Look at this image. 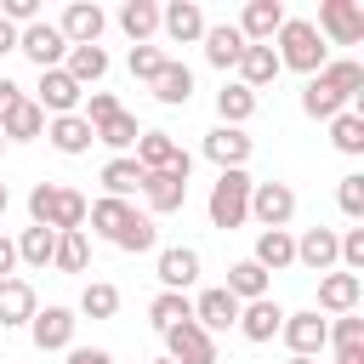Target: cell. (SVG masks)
<instances>
[{"mask_svg":"<svg viewBox=\"0 0 364 364\" xmlns=\"http://www.w3.org/2000/svg\"><path fill=\"white\" fill-rule=\"evenodd\" d=\"M28 228L80 233L85 228V193L80 188H63V182H34L28 188Z\"/></svg>","mask_w":364,"mask_h":364,"instance_id":"cell-1","label":"cell"},{"mask_svg":"<svg viewBox=\"0 0 364 364\" xmlns=\"http://www.w3.org/2000/svg\"><path fill=\"white\" fill-rule=\"evenodd\" d=\"M273 57H279V68H296L307 80L330 63V51H324V40H318V28L307 17H284V28L273 34Z\"/></svg>","mask_w":364,"mask_h":364,"instance_id":"cell-2","label":"cell"},{"mask_svg":"<svg viewBox=\"0 0 364 364\" xmlns=\"http://www.w3.org/2000/svg\"><path fill=\"white\" fill-rule=\"evenodd\" d=\"M205 216H210V228H239L245 216H250V176L245 171H222L216 182H210V199H205Z\"/></svg>","mask_w":364,"mask_h":364,"instance_id":"cell-3","label":"cell"},{"mask_svg":"<svg viewBox=\"0 0 364 364\" xmlns=\"http://www.w3.org/2000/svg\"><path fill=\"white\" fill-rule=\"evenodd\" d=\"M279 336H284L290 358H318L330 347V318L318 307H301V313H284V330Z\"/></svg>","mask_w":364,"mask_h":364,"instance_id":"cell-4","label":"cell"},{"mask_svg":"<svg viewBox=\"0 0 364 364\" xmlns=\"http://www.w3.org/2000/svg\"><path fill=\"white\" fill-rule=\"evenodd\" d=\"M17 51L46 74V68H63V57H68V40H63V28L57 23H28V28H17Z\"/></svg>","mask_w":364,"mask_h":364,"instance_id":"cell-5","label":"cell"},{"mask_svg":"<svg viewBox=\"0 0 364 364\" xmlns=\"http://www.w3.org/2000/svg\"><path fill=\"white\" fill-rule=\"evenodd\" d=\"M313 28H318V40H336V46H358V40H364V6H358V0H324Z\"/></svg>","mask_w":364,"mask_h":364,"instance_id":"cell-6","label":"cell"},{"mask_svg":"<svg viewBox=\"0 0 364 364\" xmlns=\"http://www.w3.org/2000/svg\"><path fill=\"white\" fill-rule=\"evenodd\" d=\"M250 216L262 228H290L296 216V188L290 182H250Z\"/></svg>","mask_w":364,"mask_h":364,"instance_id":"cell-7","label":"cell"},{"mask_svg":"<svg viewBox=\"0 0 364 364\" xmlns=\"http://www.w3.org/2000/svg\"><path fill=\"white\" fill-rule=\"evenodd\" d=\"M131 159H136L142 171H193V159L176 148V136H171V131H142V136H136V148H131Z\"/></svg>","mask_w":364,"mask_h":364,"instance_id":"cell-8","label":"cell"},{"mask_svg":"<svg viewBox=\"0 0 364 364\" xmlns=\"http://www.w3.org/2000/svg\"><path fill=\"white\" fill-rule=\"evenodd\" d=\"M74 307H40L34 318H28V336H34V347L40 353H68L74 347Z\"/></svg>","mask_w":364,"mask_h":364,"instance_id":"cell-9","label":"cell"},{"mask_svg":"<svg viewBox=\"0 0 364 364\" xmlns=\"http://www.w3.org/2000/svg\"><path fill=\"white\" fill-rule=\"evenodd\" d=\"M165 358L171 364H222L216 358V336H205L193 318L176 324V330H165Z\"/></svg>","mask_w":364,"mask_h":364,"instance_id":"cell-10","label":"cell"},{"mask_svg":"<svg viewBox=\"0 0 364 364\" xmlns=\"http://www.w3.org/2000/svg\"><path fill=\"white\" fill-rule=\"evenodd\" d=\"M80 102H85V91L63 74V68H46L40 74V91H34V108L46 114V119H57V114H80Z\"/></svg>","mask_w":364,"mask_h":364,"instance_id":"cell-11","label":"cell"},{"mask_svg":"<svg viewBox=\"0 0 364 364\" xmlns=\"http://www.w3.org/2000/svg\"><path fill=\"white\" fill-rule=\"evenodd\" d=\"M57 28H63V40H68V46H97V40H102V28H108V11H102L97 0H74V6L57 17Z\"/></svg>","mask_w":364,"mask_h":364,"instance_id":"cell-12","label":"cell"},{"mask_svg":"<svg viewBox=\"0 0 364 364\" xmlns=\"http://www.w3.org/2000/svg\"><path fill=\"white\" fill-rule=\"evenodd\" d=\"M250 148H256V142H250L239 125H216V131H205V159H210L216 171H245Z\"/></svg>","mask_w":364,"mask_h":364,"instance_id":"cell-13","label":"cell"},{"mask_svg":"<svg viewBox=\"0 0 364 364\" xmlns=\"http://www.w3.org/2000/svg\"><path fill=\"white\" fill-rule=\"evenodd\" d=\"M142 199H148L154 216L182 210L188 205V171H142Z\"/></svg>","mask_w":364,"mask_h":364,"instance_id":"cell-14","label":"cell"},{"mask_svg":"<svg viewBox=\"0 0 364 364\" xmlns=\"http://www.w3.org/2000/svg\"><path fill=\"white\" fill-rule=\"evenodd\" d=\"M159 28H165V40H176V46H199L205 40V11L193 6V0H171V6H159Z\"/></svg>","mask_w":364,"mask_h":364,"instance_id":"cell-15","label":"cell"},{"mask_svg":"<svg viewBox=\"0 0 364 364\" xmlns=\"http://www.w3.org/2000/svg\"><path fill=\"white\" fill-rule=\"evenodd\" d=\"M233 28L245 34V46H273V34L284 28V6H279V0H250Z\"/></svg>","mask_w":364,"mask_h":364,"instance_id":"cell-16","label":"cell"},{"mask_svg":"<svg viewBox=\"0 0 364 364\" xmlns=\"http://www.w3.org/2000/svg\"><path fill=\"white\" fill-rule=\"evenodd\" d=\"M154 273H159V290H182L188 296V284L199 279V250L193 245H165L159 262H154Z\"/></svg>","mask_w":364,"mask_h":364,"instance_id":"cell-17","label":"cell"},{"mask_svg":"<svg viewBox=\"0 0 364 364\" xmlns=\"http://www.w3.org/2000/svg\"><path fill=\"white\" fill-rule=\"evenodd\" d=\"M279 330H284V307H279L273 296H262V301H245V307H239V336H245V341H256V347H262V341H273Z\"/></svg>","mask_w":364,"mask_h":364,"instance_id":"cell-18","label":"cell"},{"mask_svg":"<svg viewBox=\"0 0 364 364\" xmlns=\"http://www.w3.org/2000/svg\"><path fill=\"white\" fill-rule=\"evenodd\" d=\"M154 102H165V108H188V97H193V68L182 63V57H165V68L154 74Z\"/></svg>","mask_w":364,"mask_h":364,"instance_id":"cell-19","label":"cell"},{"mask_svg":"<svg viewBox=\"0 0 364 364\" xmlns=\"http://www.w3.org/2000/svg\"><path fill=\"white\" fill-rule=\"evenodd\" d=\"M250 262H256L262 273H284V267H296V239H290V228H262Z\"/></svg>","mask_w":364,"mask_h":364,"instance_id":"cell-20","label":"cell"},{"mask_svg":"<svg viewBox=\"0 0 364 364\" xmlns=\"http://www.w3.org/2000/svg\"><path fill=\"white\" fill-rule=\"evenodd\" d=\"M358 296H364V279H358V273H341V267H336V273L318 279V307L336 313V318H341V313H358Z\"/></svg>","mask_w":364,"mask_h":364,"instance_id":"cell-21","label":"cell"},{"mask_svg":"<svg viewBox=\"0 0 364 364\" xmlns=\"http://www.w3.org/2000/svg\"><path fill=\"white\" fill-rule=\"evenodd\" d=\"M46 142L57 148V154H91V142H97V131L80 119V114H57V119H46Z\"/></svg>","mask_w":364,"mask_h":364,"instance_id":"cell-22","label":"cell"},{"mask_svg":"<svg viewBox=\"0 0 364 364\" xmlns=\"http://www.w3.org/2000/svg\"><path fill=\"white\" fill-rule=\"evenodd\" d=\"M131 216H136V205H131V199H108V193H102L97 205H85L91 233H97V239H108V245H114V239L131 228Z\"/></svg>","mask_w":364,"mask_h":364,"instance_id":"cell-23","label":"cell"},{"mask_svg":"<svg viewBox=\"0 0 364 364\" xmlns=\"http://www.w3.org/2000/svg\"><path fill=\"white\" fill-rule=\"evenodd\" d=\"M296 262L307 267V273H336V228H307L301 239H296Z\"/></svg>","mask_w":364,"mask_h":364,"instance_id":"cell-24","label":"cell"},{"mask_svg":"<svg viewBox=\"0 0 364 364\" xmlns=\"http://www.w3.org/2000/svg\"><path fill=\"white\" fill-rule=\"evenodd\" d=\"M193 324L205 330V336H216V330H233L239 324V301L216 284V290H205L199 301H193Z\"/></svg>","mask_w":364,"mask_h":364,"instance_id":"cell-25","label":"cell"},{"mask_svg":"<svg viewBox=\"0 0 364 364\" xmlns=\"http://www.w3.org/2000/svg\"><path fill=\"white\" fill-rule=\"evenodd\" d=\"M40 313V301H34V284L28 279H0V330H17V324H28Z\"/></svg>","mask_w":364,"mask_h":364,"instance_id":"cell-26","label":"cell"},{"mask_svg":"<svg viewBox=\"0 0 364 364\" xmlns=\"http://www.w3.org/2000/svg\"><path fill=\"white\" fill-rule=\"evenodd\" d=\"M199 46H205V63H210V68H222V74H228V68H239V57H245V34H239L233 23L205 28V40H199Z\"/></svg>","mask_w":364,"mask_h":364,"instance_id":"cell-27","label":"cell"},{"mask_svg":"<svg viewBox=\"0 0 364 364\" xmlns=\"http://www.w3.org/2000/svg\"><path fill=\"white\" fill-rule=\"evenodd\" d=\"M279 74H284V68H279L273 46H245V57H239V85H245V91H267Z\"/></svg>","mask_w":364,"mask_h":364,"instance_id":"cell-28","label":"cell"},{"mask_svg":"<svg viewBox=\"0 0 364 364\" xmlns=\"http://www.w3.org/2000/svg\"><path fill=\"white\" fill-rule=\"evenodd\" d=\"M63 74L85 91V85H97L102 74H108V51L102 46H68V57H63Z\"/></svg>","mask_w":364,"mask_h":364,"instance_id":"cell-29","label":"cell"},{"mask_svg":"<svg viewBox=\"0 0 364 364\" xmlns=\"http://www.w3.org/2000/svg\"><path fill=\"white\" fill-rule=\"evenodd\" d=\"M318 80H324L347 108H353V102H358V91H364V63H353V57H330V63L318 68Z\"/></svg>","mask_w":364,"mask_h":364,"instance_id":"cell-30","label":"cell"},{"mask_svg":"<svg viewBox=\"0 0 364 364\" xmlns=\"http://www.w3.org/2000/svg\"><path fill=\"white\" fill-rule=\"evenodd\" d=\"M267 284H273V279H267V273L245 256V262H233V267H228V284H222V290L245 307V301H262V296H267Z\"/></svg>","mask_w":364,"mask_h":364,"instance_id":"cell-31","label":"cell"},{"mask_svg":"<svg viewBox=\"0 0 364 364\" xmlns=\"http://www.w3.org/2000/svg\"><path fill=\"white\" fill-rule=\"evenodd\" d=\"M119 28L131 34V46H148L159 34V6L154 0H125L119 6Z\"/></svg>","mask_w":364,"mask_h":364,"instance_id":"cell-32","label":"cell"},{"mask_svg":"<svg viewBox=\"0 0 364 364\" xmlns=\"http://www.w3.org/2000/svg\"><path fill=\"white\" fill-rule=\"evenodd\" d=\"M0 136H6V142H34V136H46V114L34 108V97H23V102L0 119Z\"/></svg>","mask_w":364,"mask_h":364,"instance_id":"cell-33","label":"cell"},{"mask_svg":"<svg viewBox=\"0 0 364 364\" xmlns=\"http://www.w3.org/2000/svg\"><path fill=\"white\" fill-rule=\"evenodd\" d=\"M102 188H108V199H131V193H142V165H136L131 154H114V159L102 165Z\"/></svg>","mask_w":364,"mask_h":364,"instance_id":"cell-34","label":"cell"},{"mask_svg":"<svg viewBox=\"0 0 364 364\" xmlns=\"http://www.w3.org/2000/svg\"><path fill=\"white\" fill-rule=\"evenodd\" d=\"M193 318V301L182 296V290H159L154 301H148V324L165 336V330H176V324H188Z\"/></svg>","mask_w":364,"mask_h":364,"instance_id":"cell-35","label":"cell"},{"mask_svg":"<svg viewBox=\"0 0 364 364\" xmlns=\"http://www.w3.org/2000/svg\"><path fill=\"white\" fill-rule=\"evenodd\" d=\"M250 114H256V91H245L239 80H228V85L216 91V119H222V125H239V131H245V119H250Z\"/></svg>","mask_w":364,"mask_h":364,"instance_id":"cell-36","label":"cell"},{"mask_svg":"<svg viewBox=\"0 0 364 364\" xmlns=\"http://www.w3.org/2000/svg\"><path fill=\"white\" fill-rule=\"evenodd\" d=\"M330 142H336V154L358 159V154H364V114H358V108H341V114L330 119Z\"/></svg>","mask_w":364,"mask_h":364,"instance_id":"cell-37","label":"cell"},{"mask_svg":"<svg viewBox=\"0 0 364 364\" xmlns=\"http://www.w3.org/2000/svg\"><path fill=\"white\" fill-rule=\"evenodd\" d=\"M11 245H17V262H23V267H51L57 233H51V228H23V233H17Z\"/></svg>","mask_w":364,"mask_h":364,"instance_id":"cell-38","label":"cell"},{"mask_svg":"<svg viewBox=\"0 0 364 364\" xmlns=\"http://www.w3.org/2000/svg\"><path fill=\"white\" fill-rule=\"evenodd\" d=\"M341 108H347V102H341V97H336V91H330V85H324L318 74H313V80L301 85V114H307V119H324V125H330V119H336Z\"/></svg>","mask_w":364,"mask_h":364,"instance_id":"cell-39","label":"cell"},{"mask_svg":"<svg viewBox=\"0 0 364 364\" xmlns=\"http://www.w3.org/2000/svg\"><path fill=\"white\" fill-rule=\"evenodd\" d=\"M136 136H142V125H136V114H114V119H102L97 125V142L102 148H114V154H125V148H136Z\"/></svg>","mask_w":364,"mask_h":364,"instance_id":"cell-40","label":"cell"},{"mask_svg":"<svg viewBox=\"0 0 364 364\" xmlns=\"http://www.w3.org/2000/svg\"><path fill=\"white\" fill-rule=\"evenodd\" d=\"M91 262V245H85V228L80 233H57V250H51V267L57 273H85Z\"/></svg>","mask_w":364,"mask_h":364,"instance_id":"cell-41","label":"cell"},{"mask_svg":"<svg viewBox=\"0 0 364 364\" xmlns=\"http://www.w3.org/2000/svg\"><path fill=\"white\" fill-rule=\"evenodd\" d=\"M80 313H85V318H114V313H119V290H114L108 279H91V284L80 290Z\"/></svg>","mask_w":364,"mask_h":364,"instance_id":"cell-42","label":"cell"},{"mask_svg":"<svg viewBox=\"0 0 364 364\" xmlns=\"http://www.w3.org/2000/svg\"><path fill=\"white\" fill-rule=\"evenodd\" d=\"M154 239H159L154 216H142V210H136V216H131V228H125L114 245H119V250H131V256H142V250H154Z\"/></svg>","mask_w":364,"mask_h":364,"instance_id":"cell-43","label":"cell"},{"mask_svg":"<svg viewBox=\"0 0 364 364\" xmlns=\"http://www.w3.org/2000/svg\"><path fill=\"white\" fill-rule=\"evenodd\" d=\"M125 68H131V80H142V85H154V74L165 68V51H159V46H131V57H125Z\"/></svg>","mask_w":364,"mask_h":364,"instance_id":"cell-44","label":"cell"},{"mask_svg":"<svg viewBox=\"0 0 364 364\" xmlns=\"http://www.w3.org/2000/svg\"><path fill=\"white\" fill-rule=\"evenodd\" d=\"M336 199H341V216L358 222V216H364V171H347L341 188H336Z\"/></svg>","mask_w":364,"mask_h":364,"instance_id":"cell-45","label":"cell"},{"mask_svg":"<svg viewBox=\"0 0 364 364\" xmlns=\"http://www.w3.org/2000/svg\"><path fill=\"white\" fill-rule=\"evenodd\" d=\"M114 114H119V97H114V91H91V97H85V108H80V119H85L91 131H97L102 119H114Z\"/></svg>","mask_w":364,"mask_h":364,"instance_id":"cell-46","label":"cell"},{"mask_svg":"<svg viewBox=\"0 0 364 364\" xmlns=\"http://www.w3.org/2000/svg\"><path fill=\"white\" fill-rule=\"evenodd\" d=\"M330 347L341 353V347H364V318L358 313H341L336 324H330Z\"/></svg>","mask_w":364,"mask_h":364,"instance_id":"cell-47","label":"cell"},{"mask_svg":"<svg viewBox=\"0 0 364 364\" xmlns=\"http://www.w3.org/2000/svg\"><path fill=\"white\" fill-rule=\"evenodd\" d=\"M68 364H114L108 347H68Z\"/></svg>","mask_w":364,"mask_h":364,"instance_id":"cell-48","label":"cell"},{"mask_svg":"<svg viewBox=\"0 0 364 364\" xmlns=\"http://www.w3.org/2000/svg\"><path fill=\"white\" fill-rule=\"evenodd\" d=\"M17 102H23V85H17V80H6V74H0V119H6V114H11V108H17Z\"/></svg>","mask_w":364,"mask_h":364,"instance_id":"cell-49","label":"cell"},{"mask_svg":"<svg viewBox=\"0 0 364 364\" xmlns=\"http://www.w3.org/2000/svg\"><path fill=\"white\" fill-rule=\"evenodd\" d=\"M11 267H17V245L0 233V279H11Z\"/></svg>","mask_w":364,"mask_h":364,"instance_id":"cell-50","label":"cell"},{"mask_svg":"<svg viewBox=\"0 0 364 364\" xmlns=\"http://www.w3.org/2000/svg\"><path fill=\"white\" fill-rule=\"evenodd\" d=\"M6 51H17V28L0 17V57H6Z\"/></svg>","mask_w":364,"mask_h":364,"instance_id":"cell-51","label":"cell"},{"mask_svg":"<svg viewBox=\"0 0 364 364\" xmlns=\"http://www.w3.org/2000/svg\"><path fill=\"white\" fill-rule=\"evenodd\" d=\"M6 205H11V193H6V182H0V216H6Z\"/></svg>","mask_w":364,"mask_h":364,"instance_id":"cell-52","label":"cell"},{"mask_svg":"<svg viewBox=\"0 0 364 364\" xmlns=\"http://www.w3.org/2000/svg\"><path fill=\"white\" fill-rule=\"evenodd\" d=\"M290 364H318V358H290Z\"/></svg>","mask_w":364,"mask_h":364,"instance_id":"cell-53","label":"cell"},{"mask_svg":"<svg viewBox=\"0 0 364 364\" xmlns=\"http://www.w3.org/2000/svg\"><path fill=\"white\" fill-rule=\"evenodd\" d=\"M154 364H171V358H154Z\"/></svg>","mask_w":364,"mask_h":364,"instance_id":"cell-54","label":"cell"},{"mask_svg":"<svg viewBox=\"0 0 364 364\" xmlns=\"http://www.w3.org/2000/svg\"><path fill=\"white\" fill-rule=\"evenodd\" d=\"M0 154H6V136H0Z\"/></svg>","mask_w":364,"mask_h":364,"instance_id":"cell-55","label":"cell"}]
</instances>
